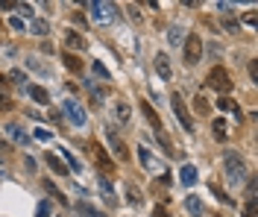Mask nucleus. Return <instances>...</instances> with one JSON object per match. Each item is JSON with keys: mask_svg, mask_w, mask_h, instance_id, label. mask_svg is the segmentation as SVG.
<instances>
[{"mask_svg": "<svg viewBox=\"0 0 258 217\" xmlns=\"http://www.w3.org/2000/svg\"><path fill=\"white\" fill-rule=\"evenodd\" d=\"M223 167H226V179L229 185H241L246 179V165L238 153H226L223 156Z\"/></svg>", "mask_w": 258, "mask_h": 217, "instance_id": "f257e3e1", "label": "nucleus"}, {"mask_svg": "<svg viewBox=\"0 0 258 217\" xmlns=\"http://www.w3.org/2000/svg\"><path fill=\"white\" fill-rule=\"evenodd\" d=\"M208 88H214V91H220V94H229L232 91V77H229V70L226 67H211L208 70V80H206Z\"/></svg>", "mask_w": 258, "mask_h": 217, "instance_id": "f03ea898", "label": "nucleus"}, {"mask_svg": "<svg viewBox=\"0 0 258 217\" xmlns=\"http://www.w3.org/2000/svg\"><path fill=\"white\" fill-rule=\"evenodd\" d=\"M88 9H91V21H94V24H100V27H106V24H112V21H115V6H112V3L97 0V3H88Z\"/></svg>", "mask_w": 258, "mask_h": 217, "instance_id": "7ed1b4c3", "label": "nucleus"}, {"mask_svg": "<svg viewBox=\"0 0 258 217\" xmlns=\"http://www.w3.org/2000/svg\"><path fill=\"white\" fill-rule=\"evenodd\" d=\"M138 162H141L144 170H150V173H155V176H161V173H164V165H161V162L153 156V150H150V147H144V144L138 147Z\"/></svg>", "mask_w": 258, "mask_h": 217, "instance_id": "20e7f679", "label": "nucleus"}, {"mask_svg": "<svg viewBox=\"0 0 258 217\" xmlns=\"http://www.w3.org/2000/svg\"><path fill=\"white\" fill-rule=\"evenodd\" d=\"M200 59H203V38L191 33L188 41H185V65L191 67V65H197Z\"/></svg>", "mask_w": 258, "mask_h": 217, "instance_id": "39448f33", "label": "nucleus"}, {"mask_svg": "<svg viewBox=\"0 0 258 217\" xmlns=\"http://www.w3.org/2000/svg\"><path fill=\"white\" fill-rule=\"evenodd\" d=\"M88 153H91V159L100 165V170H106V173H112V170H115V162L109 159V153L103 150V144H97V141H88Z\"/></svg>", "mask_w": 258, "mask_h": 217, "instance_id": "423d86ee", "label": "nucleus"}, {"mask_svg": "<svg viewBox=\"0 0 258 217\" xmlns=\"http://www.w3.org/2000/svg\"><path fill=\"white\" fill-rule=\"evenodd\" d=\"M62 112H65V117H68L73 126H85V112H82V106L76 100H65L62 103Z\"/></svg>", "mask_w": 258, "mask_h": 217, "instance_id": "0eeeda50", "label": "nucleus"}, {"mask_svg": "<svg viewBox=\"0 0 258 217\" xmlns=\"http://www.w3.org/2000/svg\"><path fill=\"white\" fill-rule=\"evenodd\" d=\"M170 106H173V112H176V117H179V123L191 132V115H188V106L182 100V94H170Z\"/></svg>", "mask_w": 258, "mask_h": 217, "instance_id": "6e6552de", "label": "nucleus"}, {"mask_svg": "<svg viewBox=\"0 0 258 217\" xmlns=\"http://www.w3.org/2000/svg\"><path fill=\"white\" fill-rule=\"evenodd\" d=\"M141 112H144V117H147V123H150V129H153L155 135L161 132V117L155 115V109H153V103H141Z\"/></svg>", "mask_w": 258, "mask_h": 217, "instance_id": "1a4fd4ad", "label": "nucleus"}, {"mask_svg": "<svg viewBox=\"0 0 258 217\" xmlns=\"http://www.w3.org/2000/svg\"><path fill=\"white\" fill-rule=\"evenodd\" d=\"M106 135H109V141H112V150H115V156H118L121 162H126V159H129V153H126V144L121 141V135L115 132V129H109V126H106Z\"/></svg>", "mask_w": 258, "mask_h": 217, "instance_id": "9d476101", "label": "nucleus"}, {"mask_svg": "<svg viewBox=\"0 0 258 217\" xmlns=\"http://www.w3.org/2000/svg\"><path fill=\"white\" fill-rule=\"evenodd\" d=\"M155 74H158L164 83L170 80V62H167V56H164V53H158V56H155Z\"/></svg>", "mask_w": 258, "mask_h": 217, "instance_id": "9b49d317", "label": "nucleus"}, {"mask_svg": "<svg viewBox=\"0 0 258 217\" xmlns=\"http://www.w3.org/2000/svg\"><path fill=\"white\" fill-rule=\"evenodd\" d=\"M65 44H68V50H85V47H88V41L79 33H73V30L65 35Z\"/></svg>", "mask_w": 258, "mask_h": 217, "instance_id": "f8f14e48", "label": "nucleus"}, {"mask_svg": "<svg viewBox=\"0 0 258 217\" xmlns=\"http://www.w3.org/2000/svg\"><path fill=\"white\" fill-rule=\"evenodd\" d=\"M6 132H9V138H12L15 144H24V147L30 144V135L24 132V129H21L18 123H9V126H6Z\"/></svg>", "mask_w": 258, "mask_h": 217, "instance_id": "ddd939ff", "label": "nucleus"}, {"mask_svg": "<svg viewBox=\"0 0 258 217\" xmlns=\"http://www.w3.org/2000/svg\"><path fill=\"white\" fill-rule=\"evenodd\" d=\"M47 167H50L56 176H68V167H65V162H62L59 156H53V153H47Z\"/></svg>", "mask_w": 258, "mask_h": 217, "instance_id": "4468645a", "label": "nucleus"}, {"mask_svg": "<svg viewBox=\"0 0 258 217\" xmlns=\"http://www.w3.org/2000/svg\"><path fill=\"white\" fill-rule=\"evenodd\" d=\"M179 179H182V185H197V167L194 165H182V170H179Z\"/></svg>", "mask_w": 258, "mask_h": 217, "instance_id": "2eb2a0df", "label": "nucleus"}, {"mask_svg": "<svg viewBox=\"0 0 258 217\" xmlns=\"http://www.w3.org/2000/svg\"><path fill=\"white\" fill-rule=\"evenodd\" d=\"M185 211H188L191 217H200V214H203V202H200V197H194V194H191L188 200H185Z\"/></svg>", "mask_w": 258, "mask_h": 217, "instance_id": "dca6fc26", "label": "nucleus"}, {"mask_svg": "<svg viewBox=\"0 0 258 217\" xmlns=\"http://www.w3.org/2000/svg\"><path fill=\"white\" fill-rule=\"evenodd\" d=\"M27 91H30V97H33L35 103H41V106H47V103H50V97H47V91H44L41 85H30Z\"/></svg>", "mask_w": 258, "mask_h": 217, "instance_id": "f3484780", "label": "nucleus"}, {"mask_svg": "<svg viewBox=\"0 0 258 217\" xmlns=\"http://www.w3.org/2000/svg\"><path fill=\"white\" fill-rule=\"evenodd\" d=\"M76 214L79 217H106L103 211H97V208L88 205V202H76Z\"/></svg>", "mask_w": 258, "mask_h": 217, "instance_id": "a211bd4d", "label": "nucleus"}, {"mask_svg": "<svg viewBox=\"0 0 258 217\" xmlns=\"http://www.w3.org/2000/svg\"><path fill=\"white\" fill-rule=\"evenodd\" d=\"M62 62H65V67H68V70H73V74H79V70H82V62H79L73 53H62Z\"/></svg>", "mask_w": 258, "mask_h": 217, "instance_id": "6ab92c4d", "label": "nucleus"}, {"mask_svg": "<svg viewBox=\"0 0 258 217\" xmlns=\"http://www.w3.org/2000/svg\"><path fill=\"white\" fill-rule=\"evenodd\" d=\"M217 109H223V112H232V115H235L238 120H241V109H238V103H232L229 97H223V100L217 103Z\"/></svg>", "mask_w": 258, "mask_h": 217, "instance_id": "aec40b11", "label": "nucleus"}, {"mask_svg": "<svg viewBox=\"0 0 258 217\" xmlns=\"http://www.w3.org/2000/svg\"><path fill=\"white\" fill-rule=\"evenodd\" d=\"M182 35H185V30H182L179 24H173L170 30H167V41H170V44H182Z\"/></svg>", "mask_w": 258, "mask_h": 217, "instance_id": "412c9836", "label": "nucleus"}, {"mask_svg": "<svg viewBox=\"0 0 258 217\" xmlns=\"http://www.w3.org/2000/svg\"><path fill=\"white\" fill-rule=\"evenodd\" d=\"M44 191L50 194L53 200H59V202H68V200H65V194H62V191H59V188H56V185H53L50 179H44Z\"/></svg>", "mask_w": 258, "mask_h": 217, "instance_id": "4be33fe9", "label": "nucleus"}, {"mask_svg": "<svg viewBox=\"0 0 258 217\" xmlns=\"http://www.w3.org/2000/svg\"><path fill=\"white\" fill-rule=\"evenodd\" d=\"M115 115H118V120H121V123H126V120H129V106L121 100L118 106H115Z\"/></svg>", "mask_w": 258, "mask_h": 217, "instance_id": "5701e85b", "label": "nucleus"}, {"mask_svg": "<svg viewBox=\"0 0 258 217\" xmlns=\"http://www.w3.org/2000/svg\"><path fill=\"white\" fill-rule=\"evenodd\" d=\"M211 129H214V138H220V141L229 135V129H226V120H214V126H211Z\"/></svg>", "mask_w": 258, "mask_h": 217, "instance_id": "b1692460", "label": "nucleus"}, {"mask_svg": "<svg viewBox=\"0 0 258 217\" xmlns=\"http://www.w3.org/2000/svg\"><path fill=\"white\" fill-rule=\"evenodd\" d=\"M30 30H33L35 35H47V33H50V27H47L44 21H33V24H30Z\"/></svg>", "mask_w": 258, "mask_h": 217, "instance_id": "393cba45", "label": "nucleus"}, {"mask_svg": "<svg viewBox=\"0 0 258 217\" xmlns=\"http://www.w3.org/2000/svg\"><path fill=\"white\" fill-rule=\"evenodd\" d=\"M100 188H103L106 200H109V202H115V191H112V185H109V179H106V176H100Z\"/></svg>", "mask_w": 258, "mask_h": 217, "instance_id": "a878e982", "label": "nucleus"}, {"mask_svg": "<svg viewBox=\"0 0 258 217\" xmlns=\"http://www.w3.org/2000/svg\"><path fill=\"white\" fill-rule=\"evenodd\" d=\"M194 106H197V115H208V100H206V97H197Z\"/></svg>", "mask_w": 258, "mask_h": 217, "instance_id": "bb28decb", "label": "nucleus"}, {"mask_svg": "<svg viewBox=\"0 0 258 217\" xmlns=\"http://www.w3.org/2000/svg\"><path fill=\"white\" fill-rule=\"evenodd\" d=\"M50 214V200H41L38 202V211H35V217H47Z\"/></svg>", "mask_w": 258, "mask_h": 217, "instance_id": "cd10ccee", "label": "nucleus"}, {"mask_svg": "<svg viewBox=\"0 0 258 217\" xmlns=\"http://www.w3.org/2000/svg\"><path fill=\"white\" fill-rule=\"evenodd\" d=\"M246 202H255V179L246 182Z\"/></svg>", "mask_w": 258, "mask_h": 217, "instance_id": "c85d7f7f", "label": "nucleus"}, {"mask_svg": "<svg viewBox=\"0 0 258 217\" xmlns=\"http://www.w3.org/2000/svg\"><path fill=\"white\" fill-rule=\"evenodd\" d=\"M243 217H258L255 202H246V205H243Z\"/></svg>", "mask_w": 258, "mask_h": 217, "instance_id": "c756f323", "label": "nucleus"}, {"mask_svg": "<svg viewBox=\"0 0 258 217\" xmlns=\"http://www.w3.org/2000/svg\"><path fill=\"white\" fill-rule=\"evenodd\" d=\"M211 191H214V197H217L220 202H232V200H229V197H226V194H223V191H220V188H217L214 182H211Z\"/></svg>", "mask_w": 258, "mask_h": 217, "instance_id": "7c9ffc66", "label": "nucleus"}, {"mask_svg": "<svg viewBox=\"0 0 258 217\" xmlns=\"http://www.w3.org/2000/svg\"><path fill=\"white\" fill-rule=\"evenodd\" d=\"M15 9H18V12H21V15H27V18L33 15V6H30V3H18Z\"/></svg>", "mask_w": 258, "mask_h": 217, "instance_id": "2f4dec72", "label": "nucleus"}, {"mask_svg": "<svg viewBox=\"0 0 258 217\" xmlns=\"http://www.w3.org/2000/svg\"><path fill=\"white\" fill-rule=\"evenodd\" d=\"M94 74L103 77V80H109V70H106V65H100V62H94Z\"/></svg>", "mask_w": 258, "mask_h": 217, "instance_id": "473e14b6", "label": "nucleus"}, {"mask_svg": "<svg viewBox=\"0 0 258 217\" xmlns=\"http://www.w3.org/2000/svg\"><path fill=\"white\" fill-rule=\"evenodd\" d=\"M59 153H62V156H65V159L70 162V167H73V170H79V162L73 159V153H68V150H59Z\"/></svg>", "mask_w": 258, "mask_h": 217, "instance_id": "72a5a7b5", "label": "nucleus"}, {"mask_svg": "<svg viewBox=\"0 0 258 217\" xmlns=\"http://www.w3.org/2000/svg\"><path fill=\"white\" fill-rule=\"evenodd\" d=\"M9 109H12V100L6 94H0V112H9Z\"/></svg>", "mask_w": 258, "mask_h": 217, "instance_id": "f704fd0d", "label": "nucleus"}, {"mask_svg": "<svg viewBox=\"0 0 258 217\" xmlns=\"http://www.w3.org/2000/svg\"><path fill=\"white\" fill-rule=\"evenodd\" d=\"M243 24H246V27H255V24H258L255 12H246V15H243Z\"/></svg>", "mask_w": 258, "mask_h": 217, "instance_id": "c9c22d12", "label": "nucleus"}, {"mask_svg": "<svg viewBox=\"0 0 258 217\" xmlns=\"http://www.w3.org/2000/svg\"><path fill=\"white\" fill-rule=\"evenodd\" d=\"M9 80H15L18 85H24V83H27V77H24L21 70H12V74H9Z\"/></svg>", "mask_w": 258, "mask_h": 217, "instance_id": "e433bc0d", "label": "nucleus"}, {"mask_svg": "<svg viewBox=\"0 0 258 217\" xmlns=\"http://www.w3.org/2000/svg\"><path fill=\"white\" fill-rule=\"evenodd\" d=\"M9 27H12V30H18V33H21V30H24V21H21V18H12V21H9Z\"/></svg>", "mask_w": 258, "mask_h": 217, "instance_id": "4c0bfd02", "label": "nucleus"}, {"mask_svg": "<svg viewBox=\"0 0 258 217\" xmlns=\"http://www.w3.org/2000/svg\"><path fill=\"white\" fill-rule=\"evenodd\" d=\"M35 138H38V141H50V132H47V129H35Z\"/></svg>", "mask_w": 258, "mask_h": 217, "instance_id": "58836bf2", "label": "nucleus"}, {"mask_svg": "<svg viewBox=\"0 0 258 217\" xmlns=\"http://www.w3.org/2000/svg\"><path fill=\"white\" fill-rule=\"evenodd\" d=\"M249 77H252V80H258V65H255V62L249 65Z\"/></svg>", "mask_w": 258, "mask_h": 217, "instance_id": "ea45409f", "label": "nucleus"}, {"mask_svg": "<svg viewBox=\"0 0 258 217\" xmlns=\"http://www.w3.org/2000/svg\"><path fill=\"white\" fill-rule=\"evenodd\" d=\"M153 217H167V211H164V208L158 205V208H155V211H153Z\"/></svg>", "mask_w": 258, "mask_h": 217, "instance_id": "a19ab883", "label": "nucleus"}, {"mask_svg": "<svg viewBox=\"0 0 258 217\" xmlns=\"http://www.w3.org/2000/svg\"><path fill=\"white\" fill-rule=\"evenodd\" d=\"M0 150H3V153H9V144H6L3 138H0Z\"/></svg>", "mask_w": 258, "mask_h": 217, "instance_id": "79ce46f5", "label": "nucleus"}]
</instances>
